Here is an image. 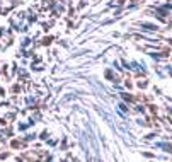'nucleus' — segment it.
I'll return each mask as SVG.
<instances>
[{"label": "nucleus", "instance_id": "1", "mask_svg": "<svg viewBox=\"0 0 172 162\" xmlns=\"http://www.w3.org/2000/svg\"><path fill=\"white\" fill-rule=\"evenodd\" d=\"M159 147H162V149L169 150V152H172V145H167V143H159Z\"/></svg>", "mask_w": 172, "mask_h": 162}, {"label": "nucleus", "instance_id": "2", "mask_svg": "<svg viewBox=\"0 0 172 162\" xmlns=\"http://www.w3.org/2000/svg\"><path fill=\"white\" fill-rule=\"evenodd\" d=\"M106 77H108V79H112L114 75H112V72H111V70H108V72H106Z\"/></svg>", "mask_w": 172, "mask_h": 162}, {"label": "nucleus", "instance_id": "3", "mask_svg": "<svg viewBox=\"0 0 172 162\" xmlns=\"http://www.w3.org/2000/svg\"><path fill=\"white\" fill-rule=\"evenodd\" d=\"M169 74H170V75H172V68H170V67H169Z\"/></svg>", "mask_w": 172, "mask_h": 162}]
</instances>
